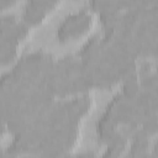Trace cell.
Masks as SVG:
<instances>
[{"label":"cell","instance_id":"11","mask_svg":"<svg viewBox=\"0 0 158 158\" xmlns=\"http://www.w3.org/2000/svg\"><path fill=\"white\" fill-rule=\"evenodd\" d=\"M0 16H1V12H0Z\"/></svg>","mask_w":158,"mask_h":158},{"label":"cell","instance_id":"7","mask_svg":"<svg viewBox=\"0 0 158 158\" xmlns=\"http://www.w3.org/2000/svg\"><path fill=\"white\" fill-rule=\"evenodd\" d=\"M17 86V79L12 72H6L0 75V99L7 96Z\"/></svg>","mask_w":158,"mask_h":158},{"label":"cell","instance_id":"5","mask_svg":"<svg viewBox=\"0 0 158 158\" xmlns=\"http://www.w3.org/2000/svg\"><path fill=\"white\" fill-rule=\"evenodd\" d=\"M47 14L48 12L44 11L43 9L36 6L31 2H27V5L25 6V10H23V14H22V20L30 27L31 26H37V25H41L44 21Z\"/></svg>","mask_w":158,"mask_h":158},{"label":"cell","instance_id":"2","mask_svg":"<svg viewBox=\"0 0 158 158\" xmlns=\"http://www.w3.org/2000/svg\"><path fill=\"white\" fill-rule=\"evenodd\" d=\"M67 110H68V120L69 122H80V118L85 116L91 107V99L85 95L80 94L70 100H65Z\"/></svg>","mask_w":158,"mask_h":158},{"label":"cell","instance_id":"1","mask_svg":"<svg viewBox=\"0 0 158 158\" xmlns=\"http://www.w3.org/2000/svg\"><path fill=\"white\" fill-rule=\"evenodd\" d=\"M93 25V17L86 10L70 14L64 19L57 31V38L60 42H65L73 38H78L86 33Z\"/></svg>","mask_w":158,"mask_h":158},{"label":"cell","instance_id":"10","mask_svg":"<svg viewBox=\"0 0 158 158\" xmlns=\"http://www.w3.org/2000/svg\"><path fill=\"white\" fill-rule=\"evenodd\" d=\"M1 156H5V151H2V149L0 148V157H1Z\"/></svg>","mask_w":158,"mask_h":158},{"label":"cell","instance_id":"4","mask_svg":"<svg viewBox=\"0 0 158 158\" xmlns=\"http://www.w3.org/2000/svg\"><path fill=\"white\" fill-rule=\"evenodd\" d=\"M17 41L0 36V65L12 63L17 58Z\"/></svg>","mask_w":158,"mask_h":158},{"label":"cell","instance_id":"8","mask_svg":"<svg viewBox=\"0 0 158 158\" xmlns=\"http://www.w3.org/2000/svg\"><path fill=\"white\" fill-rule=\"evenodd\" d=\"M149 137L151 136H153V135H156L157 133V114H152V115H149L142 123H141V126H139Z\"/></svg>","mask_w":158,"mask_h":158},{"label":"cell","instance_id":"3","mask_svg":"<svg viewBox=\"0 0 158 158\" xmlns=\"http://www.w3.org/2000/svg\"><path fill=\"white\" fill-rule=\"evenodd\" d=\"M117 127L118 125L104 112V115L96 121V135L99 142L101 144H107L120 131Z\"/></svg>","mask_w":158,"mask_h":158},{"label":"cell","instance_id":"6","mask_svg":"<svg viewBox=\"0 0 158 158\" xmlns=\"http://www.w3.org/2000/svg\"><path fill=\"white\" fill-rule=\"evenodd\" d=\"M127 143H128L127 136L122 131H118L116 133V136L106 144V151L104 152L102 156L104 157H117V156H121L122 152L126 149Z\"/></svg>","mask_w":158,"mask_h":158},{"label":"cell","instance_id":"9","mask_svg":"<svg viewBox=\"0 0 158 158\" xmlns=\"http://www.w3.org/2000/svg\"><path fill=\"white\" fill-rule=\"evenodd\" d=\"M17 0H0V12L10 6H12Z\"/></svg>","mask_w":158,"mask_h":158}]
</instances>
